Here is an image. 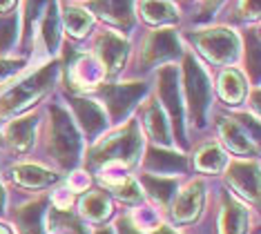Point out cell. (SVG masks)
I'll use <instances>...</instances> for the list:
<instances>
[{"label":"cell","mask_w":261,"mask_h":234,"mask_svg":"<svg viewBox=\"0 0 261 234\" xmlns=\"http://www.w3.org/2000/svg\"><path fill=\"white\" fill-rule=\"evenodd\" d=\"M179 54H181V43H179L176 32H172V29H159V32H152L147 36L143 51H141V58H139V67L152 69L156 65L174 61Z\"/></svg>","instance_id":"7"},{"label":"cell","mask_w":261,"mask_h":234,"mask_svg":"<svg viewBox=\"0 0 261 234\" xmlns=\"http://www.w3.org/2000/svg\"><path fill=\"white\" fill-rule=\"evenodd\" d=\"M219 96L223 98L225 105H241L243 98H246V81L239 71L228 69L223 71L221 78H219Z\"/></svg>","instance_id":"22"},{"label":"cell","mask_w":261,"mask_h":234,"mask_svg":"<svg viewBox=\"0 0 261 234\" xmlns=\"http://www.w3.org/2000/svg\"><path fill=\"white\" fill-rule=\"evenodd\" d=\"M0 234H11V232L7 230V227H3V225H0Z\"/></svg>","instance_id":"43"},{"label":"cell","mask_w":261,"mask_h":234,"mask_svg":"<svg viewBox=\"0 0 261 234\" xmlns=\"http://www.w3.org/2000/svg\"><path fill=\"white\" fill-rule=\"evenodd\" d=\"M11 178H14V183L22 185V188L40 190V188L54 185L58 181V174L47 170V167L34 165V163H22V165H16L14 170H11Z\"/></svg>","instance_id":"21"},{"label":"cell","mask_w":261,"mask_h":234,"mask_svg":"<svg viewBox=\"0 0 261 234\" xmlns=\"http://www.w3.org/2000/svg\"><path fill=\"white\" fill-rule=\"evenodd\" d=\"M16 29H18V18L3 16L0 18V54L9 51L16 40Z\"/></svg>","instance_id":"32"},{"label":"cell","mask_w":261,"mask_h":234,"mask_svg":"<svg viewBox=\"0 0 261 234\" xmlns=\"http://www.w3.org/2000/svg\"><path fill=\"white\" fill-rule=\"evenodd\" d=\"M116 234H143V232L139 230V225L129 217H123L116 221Z\"/></svg>","instance_id":"36"},{"label":"cell","mask_w":261,"mask_h":234,"mask_svg":"<svg viewBox=\"0 0 261 234\" xmlns=\"http://www.w3.org/2000/svg\"><path fill=\"white\" fill-rule=\"evenodd\" d=\"M45 207L47 199L40 196L36 201H29L22 207H18L14 212V223L18 227L20 234H45L43 230V221H45Z\"/></svg>","instance_id":"20"},{"label":"cell","mask_w":261,"mask_h":234,"mask_svg":"<svg viewBox=\"0 0 261 234\" xmlns=\"http://www.w3.org/2000/svg\"><path fill=\"white\" fill-rule=\"evenodd\" d=\"M81 214L92 223H100L112 214V201L105 192H87L81 199Z\"/></svg>","instance_id":"23"},{"label":"cell","mask_w":261,"mask_h":234,"mask_svg":"<svg viewBox=\"0 0 261 234\" xmlns=\"http://www.w3.org/2000/svg\"><path fill=\"white\" fill-rule=\"evenodd\" d=\"M248 227H250L248 207L241 205L234 196L223 194L221 214H219V234H248Z\"/></svg>","instance_id":"13"},{"label":"cell","mask_w":261,"mask_h":234,"mask_svg":"<svg viewBox=\"0 0 261 234\" xmlns=\"http://www.w3.org/2000/svg\"><path fill=\"white\" fill-rule=\"evenodd\" d=\"M5 205H7V194H5V188L0 185V214L5 212Z\"/></svg>","instance_id":"39"},{"label":"cell","mask_w":261,"mask_h":234,"mask_svg":"<svg viewBox=\"0 0 261 234\" xmlns=\"http://www.w3.org/2000/svg\"><path fill=\"white\" fill-rule=\"evenodd\" d=\"M246 65H248V71H250V76L257 81L259 78V34L257 29H252V32H248L246 36Z\"/></svg>","instance_id":"31"},{"label":"cell","mask_w":261,"mask_h":234,"mask_svg":"<svg viewBox=\"0 0 261 234\" xmlns=\"http://www.w3.org/2000/svg\"><path fill=\"white\" fill-rule=\"evenodd\" d=\"M205 203V185L201 181H192L188 188H183L170 203V214L176 223H192L199 219Z\"/></svg>","instance_id":"10"},{"label":"cell","mask_w":261,"mask_h":234,"mask_svg":"<svg viewBox=\"0 0 261 234\" xmlns=\"http://www.w3.org/2000/svg\"><path fill=\"white\" fill-rule=\"evenodd\" d=\"M100 181L108 185V190L116 196V199H121L125 203H139L141 196H143V194H141L139 183H136L134 178L125 176V174H118V176H112V174H108V176H100Z\"/></svg>","instance_id":"26"},{"label":"cell","mask_w":261,"mask_h":234,"mask_svg":"<svg viewBox=\"0 0 261 234\" xmlns=\"http://www.w3.org/2000/svg\"><path fill=\"white\" fill-rule=\"evenodd\" d=\"M234 121L248 132V136H250L254 143H259V121L257 118H250V116L243 114V116H234Z\"/></svg>","instance_id":"34"},{"label":"cell","mask_w":261,"mask_h":234,"mask_svg":"<svg viewBox=\"0 0 261 234\" xmlns=\"http://www.w3.org/2000/svg\"><path fill=\"white\" fill-rule=\"evenodd\" d=\"M145 192L152 196L154 201H159L161 205L168 207L172 199L176 194V178H170V176H154V174H145L141 178Z\"/></svg>","instance_id":"24"},{"label":"cell","mask_w":261,"mask_h":234,"mask_svg":"<svg viewBox=\"0 0 261 234\" xmlns=\"http://www.w3.org/2000/svg\"><path fill=\"white\" fill-rule=\"evenodd\" d=\"M49 227L56 234H87L85 225L79 221V217H74V214L67 212V210H51Z\"/></svg>","instance_id":"29"},{"label":"cell","mask_w":261,"mask_h":234,"mask_svg":"<svg viewBox=\"0 0 261 234\" xmlns=\"http://www.w3.org/2000/svg\"><path fill=\"white\" fill-rule=\"evenodd\" d=\"M152 234H176V232L172 230V227H168V225H156Z\"/></svg>","instance_id":"38"},{"label":"cell","mask_w":261,"mask_h":234,"mask_svg":"<svg viewBox=\"0 0 261 234\" xmlns=\"http://www.w3.org/2000/svg\"><path fill=\"white\" fill-rule=\"evenodd\" d=\"M43 5L45 0H25V43L34 38V25H36Z\"/></svg>","instance_id":"33"},{"label":"cell","mask_w":261,"mask_h":234,"mask_svg":"<svg viewBox=\"0 0 261 234\" xmlns=\"http://www.w3.org/2000/svg\"><path fill=\"white\" fill-rule=\"evenodd\" d=\"M139 9L143 20L150 25H168V22H174L179 18L174 5L165 3V0H141Z\"/></svg>","instance_id":"25"},{"label":"cell","mask_w":261,"mask_h":234,"mask_svg":"<svg viewBox=\"0 0 261 234\" xmlns=\"http://www.w3.org/2000/svg\"><path fill=\"white\" fill-rule=\"evenodd\" d=\"M127 40H123L121 36L116 34H103L98 36L96 40V56H98V63L103 65V71L105 76H116L118 71L123 69V65H125V58H127Z\"/></svg>","instance_id":"11"},{"label":"cell","mask_w":261,"mask_h":234,"mask_svg":"<svg viewBox=\"0 0 261 234\" xmlns=\"http://www.w3.org/2000/svg\"><path fill=\"white\" fill-rule=\"evenodd\" d=\"M217 127H219V136H221V141H223V145L230 149L232 154L237 156H257L259 154V147H257V143H254L250 136H248V132L241 127L239 123L234 121V118H225L221 116L219 118V123H217Z\"/></svg>","instance_id":"12"},{"label":"cell","mask_w":261,"mask_h":234,"mask_svg":"<svg viewBox=\"0 0 261 234\" xmlns=\"http://www.w3.org/2000/svg\"><path fill=\"white\" fill-rule=\"evenodd\" d=\"M20 67L22 61H5V58H0V83L9 81L16 71H20Z\"/></svg>","instance_id":"35"},{"label":"cell","mask_w":261,"mask_h":234,"mask_svg":"<svg viewBox=\"0 0 261 234\" xmlns=\"http://www.w3.org/2000/svg\"><path fill=\"white\" fill-rule=\"evenodd\" d=\"M36 125H38V118L36 116H22V118H16L7 125L5 129V143L16 149V152L25 154L32 149L34 145V136H36Z\"/></svg>","instance_id":"17"},{"label":"cell","mask_w":261,"mask_h":234,"mask_svg":"<svg viewBox=\"0 0 261 234\" xmlns=\"http://www.w3.org/2000/svg\"><path fill=\"white\" fill-rule=\"evenodd\" d=\"M56 74H58L56 63L45 65L36 74L27 76L25 81H20L16 87L5 92L0 96V121H7V118L16 116V114L25 112L27 107L36 105L40 98H45V96L49 94V89L54 87Z\"/></svg>","instance_id":"1"},{"label":"cell","mask_w":261,"mask_h":234,"mask_svg":"<svg viewBox=\"0 0 261 234\" xmlns=\"http://www.w3.org/2000/svg\"><path fill=\"white\" fill-rule=\"evenodd\" d=\"M159 94H161V100L176 129L174 141H179L183 145L186 143V136H183V105L179 94V71H176V67H163L159 71Z\"/></svg>","instance_id":"8"},{"label":"cell","mask_w":261,"mask_h":234,"mask_svg":"<svg viewBox=\"0 0 261 234\" xmlns=\"http://www.w3.org/2000/svg\"><path fill=\"white\" fill-rule=\"evenodd\" d=\"M69 103H72L74 114L79 118L83 132L87 134V139H96L108 125V118H105V112L100 110V105L87 98H72Z\"/></svg>","instance_id":"16"},{"label":"cell","mask_w":261,"mask_h":234,"mask_svg":"<svg viewBox=\"0 0 261 234\" xmlns=\"http://www.w3.org/2000/svg\"><path fill=\"white\" fill-rule=\"evenodd\" d=\"M49 152L63 170H74L83 154V141L74 121L63 107L54 105L49 110Z\"/></svg>","instance_id":"3"},{"label":"cell","mask_w":261,"mask_h":234,"mask_svg":"<svg viewBox=\"0 0 261 234\" xmlns=\"http://www.w3.org/2000/svg\"><path fill=\"white\" fill-rule=\"evenodd\" d=\"M194 165H197L199 172L217 174V172H221L223 167L228 165V159H225V154L221 152V147L205 145V147L199 149L197 156H194Z\"/></svg>","instance_id":"27"},{"label":"cell","mask_w":261,"mask_h":234,"mask_svg":"<svg viewBox=\"0 0 261 234\" xmlns=\"http://www.w3.org/2000/svg\"><path fill=\"white\" fill-rule=\"evenodd\" d=\"M219 3H221V0H207V7H212V9H215Z\"/></svg>","instance_id":"41"},{"label":"cell","mask_w":261,"mask_h":234,"mask_svg":"<svg viewBox=\"0 0 261 234\" xmlns=\"http://www.w3.org/2000/svg\"><path fill=\"white\" fill-rule=\"evenodd\" d=\"M225 178L237 194L250 203L259 201V163L257 161H234L225 167Z\"/></svg>","instance_id":"9"},{"label":"cell","mask_w":261,"mask_h":234,"mask_svg":"<svg viewBox=\"0 0 261 234\" xmlns=\"http://www.w3.org/2000/svg\"><path fill=\"white\" fill-rule=\"evenodd\" d=\"M147 85L143 83H125V85H105L98 89V96L103 98L105 107L110 110V121L121 123L134 105L145 96Z\"/></svg>","instance_id":"6"},{"label":"cell","mask_w":261,"mask_h":234,"mask_svg":"<svg viewBox=\"0 0 261 234\" xmlns=\"http://www.w3.org/2000/svg\"><path fill=\"white\" fill-rule=\"evenodd\" d=\"M141 149H143V136H141V127L136 121H129L123 129L114 132L108 136L103 143L90 152V163L94 167L100 165H125L132 167L136 161L141 159Z\"/></svg>","instance_id":"2"},{"label":"cell","mask_w":261,"mask_h":234,"mask_svg":"<svg viewBox=\"0 0 261 234\" xmlns=\"http://www.w3.org/2000/svg\"><path fill=\"white\" fill-rule=\"evenodd\" d=\"M69 71V81L76 89H92L100 85V81L105 78L103 65L92 56H76L74 63L67 67Z\"/></svg>","instance_id":"15"},{"label":"cell","mask_w":261,"mask_h":234,"mask_svg":"<svg viewBox=\"0 0 261 234\" xmlns=\"http://www.w3.org/2000/svg\"><path fill=\"white\" fill-rule=\"evenodd\" d=\"M58 11H56V3L51 0L49 9H47V18H45V25H43V38H45V47L49 51L56 49L58 45Z\"/></svg>","instance_id":"30"},{"label":"cell","mask_w":261,"mask_h":234,"mask_svg":"<svg viewBox=\"0 0 261 234\" xmlns=\"http://www.w3.org/2000/svg\"><path fill=\"white\" fill-rule=\"evenodd\" d=\"M90 9L118 29L132 27V0H92Z\"/></svg>","instance_id":"18"},{"label":"cell","mask_w":261,"mask_h":234,"mask_svg":"<svg viewBox=\"0 0 261 234\" xmlns=\"http://www.w3.org/2000/svg\"><path fill=\"white\" fill-rule=\"evenodd\" d=\"M63 22H65V27H67L69 36H74V38L85 36L94 25L92 14H87V11L81 9V7H67L63 11Z\"/></svg>","instance_id":"28"},{"label":"cell","mask_w":261,"mask_h":234,"mask_svg":"<svg viewBox=\"0 0 261 234\" xmlns=\"http://www.w3.org/2000/svg\"><path fill=\"white\" fill-rule=\"evenodd\" d=\"M241 14L246 18H259V0H241Z\"/></svg>","instance_id":"37"},{"label":"cell","mask_w":261,"mask_h":234,"mask_svg":"<svg viewBox=\"0 0 261 234\" xmlns=\"http://www.w3.org/2000/svg\"><path fill=\"white\" fill-rule=\"evenodd\" d=\"M183 81H186L190 118L197 127H203L212 103V85L207 81V74L192 56H186V63H183Z\"/></svg>","instance_id":"4"},{"label":"cell","mask_w":261,"mask_h":234,"mask_svg":"<svg viewBox=\"0 0 261 234\" xmlns=\"http://www.w3.org/2000/svg\"><path fill=\"white\" fill-rule=\"evenodd\" d=\"M190 40L207 61L215 65H232L239 56V38L230 29L217 27L207 29V32H197L190 34Z\"/></svg>","instance_id":"5"},{"label":"cell","mask_w":261,"mask_h":234,"mask_svg":"<svg viewBox=\"0 0 261 234\" xmlns=\"http://www.w3.org/2000/svg\"><path fill=\"white\" fill-rule=\"evenodd\" d=\"M96 234H112V230H108V227H100V230H96Z\"/></svg>","instance_id":"42"},{"label":"cell","mask_w":261,"mask_h":234,"mask_svg":"<svg viewBox=\"0 0 261 234\" xmlns=\"http://www.w3.org/2000/svg\"><path fill=\"white\" fill-rule=\"evenodd\" d=\"M16 5V0H0V11H9Z\"/></svg>","instance_id":"40"},{"label":"cell","mask_w":261,"mask_h":234,"mask_svg":"<svg viewBox=\"0 0 261 234\" xmlns=\"http://www.w3.org/2000/svg\"><path fill=\"white\" fill-rule=\"evenodd\" d=\"M143 125L150 134V139L154 143H159L161 147H170L174 143V134H172V127L165 118L163 110L159 107V103H145V110H143Z\"/></svg>","instance_id":"19"},{"label":"cell","mask_w":261,"mask_h":234,"mask_svg":"<svg viewBox=\"0 0 261 234\" xmlns=\"http://www.w3.org/2000/svg\"><path fill=\"white\" fill-rule=\"evenodd\" d=\"M186 156L179 152H170V149L161 147H150L145 154L143 167L154 176H165V174H181L186 172Z\"/></svg>","instance_id":"14"},{"label":"cell","mask_w":261,"mask_h":234,"mask_svg":"<svg viewBox=\"0 0 261 234\" xmlns=\"http://www.w3.org/2000/svg\"><path fill=\"white\" fill-rule=\"evenodd\" d=\"M3 143H5V141H3V139H0V145H3Z\"/></svg>","instance_id":"44"}]
</instances>
